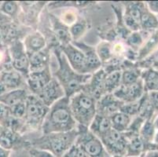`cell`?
<instances>
[{
  "mask_svg": "<svg viewBox=\"0 0 158 157\" xmlns=\"http://www.w3.org/2000/svg\"><path fill=\"white\" fill-rule=\"evenodd\" d=\"M21 13L18 17V23L32 28L39 23L40 12L47 5L46 2H19Z\"/></svg>",
  "mask_w": 158,
  "mask_h": 157,
  "instance_id": "obj_9",
  "label": "cell"
},
{
  "mask_svg": "<svg viewBox=\"0 0 158 157\" xmlns=\"http://www.w3.org/2000/svg\"><path fill=\"white\" fill-rule=\"evenodd\" d=\"M73 45L82 50L85 56L87 74L92 75L102 68V64L98 56L95 47L87 45L83 42H72Z\"/></svg>",
  "mask_w": 158,
  "mask_h": 157,
  "instance_id": "obj_18",
  "label": "cell"
},
{
  "mask_svg": "<svg viewBox=\"0 0 158 157\" xmlns=\"http://www.w3.org/2000/svg\"><path fill=\"white\" fill-rule=\"evenodd\" d=\"M10 116V113L9 107L0 102V124L3 127Z\"/></svg>",
  "mask_w": 158,
  "mask_h": 157,
  "instance_id": "obj_40",
  "label": "cell"
},
{
  "mask_svg": "<svg viewBox=\"0 0 158 157\" xmlns=\"http://www.w3.org/2000/svg\"><path fill=\"white\" fill-rule=\"evenodd\" d=\"M0 82L5 86L7 92L18 89L27 88L25 79L21 73L14 70L12 66L5 68L1 71Z\"/></svg>",
  "mask_w": 158,
  "mask_h": 157,
  "instance_id": "obj_16",
  "label": "cell"
},
{
  "mask_svg": "<svg viewBox=\"0 0 158 157\" xmlns=\"http://www.w3.org/2000/svg\"><path fill=\"white\" fill-rule=\"evenodd\" d=\"M54 77L51 67L45 68L41 70L30 72L26 79L27 88L30 93L38 95L44 86Z\"/></svg>",
  "mask_w": 158,
  "mask_h": 157,
  "instance_id": "obj_13",
  "label": "cell"
},
{
  "mask_svg": "<svg viewBox=\"0 0 158 157\" xmlns=\"http://www.w3.org/2000/svg\"><path fill=\"white\" fill-rule=\"evenodd\" d=\"M110 119L113 129L116 130L120 133H124L128 128L132 118L126 115L125 113L119 111L110 116Z\"/></svg>",
  "mask_w": 158,
  "mask_h": 157,
  "instance_id": "obj_30",
  "label": "cell"
},
{
  "mask_svg": "<svg viewBox=\"0 0 158 157\" xmlns=\"http://www.w3.org/2000/svg\"><path fill=\"white\" fill-rule=\"evenodd\" d=\"M3 130H4V127L2 126V125L0 124V138H1V136H2Z\"/></svg>",
  "mask_w": 158,
  "mask_h": 157,
  "instance_id": "obj_49",
  "label": "cell"
},
{
  "mask_svg": "<svg viewBox=\"0 0 158 157\" xmlns=\"http://www.w3.org/2000/svg\"><path fill=\"white\" fill-rule=\"evenodd\" d=\"M146 93L142 79H139L136 83L130 85L121 84L113 92L116 98L123 103H131L138 101Z\"/></svg>",
  "mask_w": 158,
  "mask_h": 157,
  "instance_id": "obj_11",
  "label": "cell"
},
{
  "mask_svg": "<svg viewBox=\"0 0 158 157\" xmlns=\"http://www.w3.org/2000/svg\"><path fill=\"white\" fill-rule=\"evenodd\" d=\"M27 54H34L44 50L47 47V39L40 31H31L22 40Z\"/></svg>",
  "mask_w": 158,
  "mask_h": 157,
  "instance_id": "obj_21",
  "label": "cell"
},
{
  "mask_svg": "<svg viewBox=\"0 0 158 157\" xmlns=\"http://www.w3.org/2000/svg\"><path fill=\"white\" fill-rule=\"evenodd\" d=\"M72 9L73 8H67V10L62 13L61 17H59V19L69 27L74 24L79 17L77 11H74Z\"/></svg>",
  "mask_w": 158,
  "mask_h": 157,
  "instance_id": "obj_37",
  "label": "cell"
},
{
  "mask_svg": "<svg viewBox=\"0 0 158 157\" xmlns=\"http://www.w3.org/2000/svg\"><path fill=\"white\" fill-rule=\"evenodd\" d=\"M12 151L4 149L3 147L0 146V157H10Z\"/></svg>",
  "mask_w": 158,
  "mask_h": 157,
  "instance_id": "obj_45",
  "label": "cell"
},
{
  "mask_svg": "<svg viewBox=\"0 0 158 157\" xmlns=\"http://www.w3.org/2000/svg\"><path fill=\"white\" fill-rule=\"evenodd\" d=\"M140 28L143 31L149 32H153L158 29V16L150 12L146 6V4L141 15Z\"/></svg>",
  "mask_w": 158,
  "mask_h": 157,
  "instance_id": "obj_28",
  "label": "cell"
},
{
  "mask_svg": "<svg viewBox=\"0 0 158 157\" xmlns=\"http://www.w3.org/2000/svg\"><path fill=\"white\" fill-rule=\"evenodd\" d=\"M0 12L12 21L18 23V17L21 13V7L18 2L4 1L0 4Z\"/></svg>",
  "mask_w": 158,
  "mask_h": 157,
  "instance_id": "obj_31",
  "label": "cell"
},
{
  "mask_svg": "<svg viewBox=\"0 0 158 157\" xmlns=\"http://www.w3.org/2000/svg\"><path fill=\"white\" fill-rule=\"evenodd\" d=\"M141 79L144 85L145 91L147 93L158 91V70L143 69L141 73Z\"/></svg>",
  "mask_w": 158,
  "mask_h": 157,
  "instance_id": "obj_26",
  "label": "cell"
},
{
  "mask_svg": "<svg viewBox=\"0 0 158 157\" xmlns=\"http://www.w3.org/2000/svg\"><path fill=\"white\" fill-rule=\"evenodd\" d=\"M123 102L115 97L113 93H106L97 101V114L110 117L120 111Z\"/></svg>",
  "mask_w": 158,
  "mask_h": 157,
  "instance_id": "obj_19",
  "label": "cell"
},
{
  "mask_svg": "<svg viewBox=\"0 0 158 157\" xmlns=\"http://www.w3.org/2000/svg\"><path fill=\"white\" fill-rule=\"evenodd\" d=\"M95 3L94 2L88 1H73V2H52L47 3L48 9L55 10L56 8H78V7H86Z\"/></svg>",
  "mask_w": 158,
  "mask_h": 157,
  "instance_id": "obj_36",
  "label": "cell"
},
{
  "mask_svg": "<svg viewBox=\"0 0 158 157\" xmlns=\"http://www.w3.org/2000/svg\"><path fill=\"white\" fill-rule=\"evenodd\" d=\"M158 50V29L155 30L138 51L137 61L143 60Z\"/></svg>",
  "mask_w": 158,
  "mask_h": 157,
  "instance_id": "obj_25",
  "label": "cell"
},
{
  "mask_svg": "<svg viewBox=\"0 0 158 157\" xmlns=\"http://www.w3.org/2000/svg\"><path fill=\"white\" fill-rule=\"evenodd\" d=\"M149 98L155 111V114L158 113V91L148 93Z\"/></svg>",
  "mask_w": 158,
  "mask_h": 157,
  "instance_id": "obj_43",
  "label": "cell"
},
{
  "mask_svg": "<svg viewBox=\"0 0 158 157\" xmlns=\"http://www.w3.org/2000/svg\"><path fill=\"white\" fill-rule=\"evenodd\" d=\"M51 49L47 47L44 50L28 55L30 63V72L51 67Z\"/></svg>",
  "mask_w": 158,
  "mask_h": 157,
  "instance_id": "obj_22",
  "label": "cell"
},
{
  "mask_svg": "<svg viewBox=\"0 0 158 157\" xmlns=\"http://www.w3.org/2000/svg\"><path fill=\"white\" fill-rule=\"evenodd\" d=\"M47 107H51L55 102L65 97V93L59 82L53 77L43 90L36 95Z\"/></svg>",
  "mask_w": 158,
  "mask_h": 157,
  "instance_id": "obj_15",
  "label": "cell"
},
{
  "mask_svg": "<svg viewBox=\"0 0 158 157\" xmlns=\"http://www.w3.org/2000/svg\"><path fill=\"white\" fill-rule=\"evenodd\" d=\"M100 140L109 155L125 156L127 140L123 133H120L112 128Z\"/></svg>",
  "mask_w": 158,
  "mask_h": 157,
  "instance_id": "obj_8",
  "label": "cell"
},
{
  "mask_svg": "<svg viewBox=\"0 0 158 157\" xmlns=\"http://www.w3.org/2000/svg\"><path fill=\"white\" fill-rule=\"evenodd\" d=\"M143 157H158V149L148 151L143 155Z\"/></svg>",
  "mask_w": 158,
  "mask_h": 157,
  "instance_id": "obj_46",
  "label": "cell"
},
{
  "mask_svg": "<svg viewBox=\"0 0 158 157\" xmlns=\"http://www.w3.org/2000/svg\"><path fill=\"white\" fill-rule=\"evenodd\" d=\"M88 29V21L84 17L79 16L77 21L69 27V32L73 42L79 41L80 39L87 32Z\"/></svg>",
  "mask_w": 158,
  "mask_h": 157,
  "instance_id": "obj_32",
  "label": "cell"
},
{
  "mask_svg": "<svg viewBox=\"0 0 158 157\" xmlns=\"http://www.w3.org/2000/svg\"><path fill=\"white\" fill-rule=\"evenodd\" d=\"M10 116L18 119H24L25 115V103H21L9 107Z\"/></svg>",
  "mask_w": 158,
  "mask_h": 157,
  "instance_id": "obj_39",
  "label": "cell"
},
{
  "mask_svg": "<svg viewBox=\"0 0 158 157\" xmlns=\"http://www.w3.org/2000/svg\"><path fill=\"white\" fill-rule=\"evenodd\" d=\"M98 56L101 60L102 66L114 60V54L113 50V43L103 40L98 44L95 47Z\"/></svg>",
  "mask_w": 158,
  "mask_h": 157,
  "instance_id": "obj_29",
  "label": "cell"
},
{
  "mask_svg": "<svg viewBox=\"0 0 158 157\" xmlns=\"http://www.w3.org/2000/svg\"><path fill=\"white\" fill-rule=\"evenodd\" d=\"M156 130L153 124V121L151 119H147L144 122L139 131V136L146 143H152L153 142Z\"/></svg>",
  "mask_w": 158,
  "mask_h": 157,
  "instance_id": "obj_35",
  "label": "cell"
},
{
  "mask_svg": "<svg viewBox=\"0 0 158 157\" xmlns=\"http://www.w3.org/2000/svg\"><path fill=\"white\" fill-rule=\"evenodd\" d=\"M139 101L135 102H131V103H123V105L120 108V112L125 113L126 115L131 118L138 116L139 109Z\"/></svg>",
  "mask_w": 158,
  "mask_h": 157,
  "instance_id": "obj_38",
  "label": "cell"
},
{
  "mask_svg": "<svg viewBox=\"0 0 158 157\" xmlns=\"http://www.w3.org/2000/svg\"><path fill=\"white\" fill-rule=\"evenodd\" d=\"M69 105V98L64 97L57 101L49 109L43 123L42 134L69 132L77 129Z\"/></svg>",
  "mask_w": 158,
  "mask_h": 157,
  "instance_id": "obj_2",
  "label": "cell"
},
{
  "mask_svg": "<svg viewBox=\"0 0 158 157\" xmlns=\"http://www.w3.org/2000/svg\"><path fill=\"white\" fill-rule=\"evenodd\" d=\"M106 76V73L102 68L100 70L91 75L89 81L84 86L83 91L91 95L97 101L101 98L103 95L106 94L104 86Z\"/></svg>",
  "mask_w": 158,
  "mask_h": 157,
  "instance_id": "obj_20",
  "label": "cell"
},
{
  "mask_svg": "<svg viewBox=\"0 0 158 157\" xmlns=\"http://www.w3.org/2000/svg\"><path fill=\"white\" fill-rule=\"evenodd\" d=\"M88 129L91 133L94 134L99 139H101L106 134H107L112 129L110 117L96 114L92 123L89 126Z\"/></svg>",
  "mask_w": 158,
  "mask_h": 157,
  "instance_id": "obj_24",
  "label": "cell"
},
{
  "mask_svg": "<svg viewBox=\"0 0 158 157\" xmlns=\"http://www.w3.org/2000/svg\"><path fill=\"white\" fill-rule=\"evenodd\" d=\"M55 56L57 63V69L54 76L59 82L65 93V97H71L75 93L82 91L84 87L91 77V75L80 74L75 72L69 64L59 47H56L51 50Z\"/></svg>",
  "mask_w": 158,
  "mask_h": 157,
  "instance_id": "obj_1",
  "label": "cell"
},
{
  "mask_svg": "<svg viewBox=\"0 0 158 157\" xmlns=\"http://www.w3.org/2000/svg\"><path fill=\"white\" fill-rule=\"evenodd\" d=\"M77 140L75 145L81 149L88 157H107L102 142L98 137L90 132L88 127L80 126H77Z\"/></svg>",
  "mask_w": 158,
  "mask_h": 157,
  "instance_id": "obj_6",
  "label": "cell"
},
{
  "mask_svg": "<svg viewBox=\"0 0 158 157\" xmlns=\"http://www.w3.org/2000/svg\"><path fill=\"white\" fill-rule=\"evenodd\" d=\"M146 4L150 12L158 16V1H147Z\"/></svg>",
  "mask_w": 158,
  "mask_h": 157,
  "instance_id": "obj_44",
  "label": "cell"
},
{
  "mask_svg": "<svg viewBox=\"0 0 158 157\" xmlns=\"http://www.w3.org/2000/svg\"><path fill=\"white\" fill-rule=\"evenodd\" d=\"M152 32L149 31H143V30H139L136 31H131L128 36L124 41V43L126 44L128 48L132 50L133 51L138 53L139 49L142 47L143 43H145L148 37L151 35Z\"/></svg>",
  "mask_w": 158,
  "mask_h": 157,
  "instance_id": "obj_27",
  "label": "cell"
},
{
  "mask_svg": "<svg viewBox=\"0 0 158 157\" xmlns=\"http://www.w3.org/2000/svg\"><path fill=\"white\" fill-rule=\"evenodd\" d=\"M8 50L13 68L21 73L26 80L30 72V63L22 40L13 42L8 46Z\"/></svg>",
  "mask_w": 158,
  "mask_h": 157,
  "instance_id": "obj_7",
  "label": "cell"
},
{
  "mask_svg": "<svg viewBox=\"0 0 158 157\" xmlns=\"http://www.w3.org/2000/svg\"><path fill=\"white\" fill-rule=\"evenodd\" d=\"M28 152H29L30 157H57L48 151L33 149V148L30 149L28 150Z\"/></svg>",
  "mask_w": 158,
  "mask_h": 157,
  "instance_id": "obj_42",
  "label": "cell"
},
{
  "mask_svg": "<svg viewBox=\"0 0 158 157\" xmlns=\"http://www.w3.org/2000/svg\"><path fill=\"white\" fill-rule=\"evenodd\" d=\"M49 109L50 108L44 105L36 95L29 93L25 101L23 134L24 135L28 132L41 130Z\"/></svg>",
  "mask_w": 158,
  "mask_h": 157,
  "instance_id": "obj_5",
  "label": "cell"
},
{
  "mask_svg": "<svg viewBox=\"0 0 158 157\" xmlns=\"http://www.w3.org/2000/svg\"><path fill=\"white\" fill-rule=\"evenodd\" d=\"M29 93V91L27 88L10 90L0 97V102L8 107H12L18 104L25 103Z\"/></svg>",
  "mask_w": 158,
  "mask_h": 157,
  "instance_id": "obj_23",
  "label": "cell"
},
{
  "mask_svg": "<svg viewBox=\"0 0 158 157\" xmlns=\"http://www.w3.org/2000/svg\"><path fill=\"white\" fill-rule=\"evenodd\" d=\"M7 92L6 89L5 88V86H3V84H2L1 82H0V97L1 96H2V95L4 94V93H6Z\"/></svg>",
  "mask_w": 158,
  "mask_h": 157,
  "instance_id": "obj_48",
  "label": "cell"
},
{
  "mask_svg": "<svg viewBox=\"0 0 158 157\" xmlns=\"http://www.w3.org/2000/svg\"><path fill=\"white\" fill-rule=\"evenodd\" d=\"M77 129L69 132L42 134L30 141L31 149L48 151L57 157H62L76 143Z\"/></svg>",
  "mask_w": 158,
  "mask_h": 157,
  "instance_id": "obj_3",
  "label": "cell"
},
{
  "mask_svg": "<svg viewBox=\"0 0 158 157\" xmlns=\"http://www.w3.org/2000/svg\"><path fill=\"white\" fill-rule=\"evenodd\" d=\"M60 49L75 72L80 74H87L85 56L81 50L72 43L65 46H60Z\"/></svg>",
  "mask_w": 158,
  "mask_h": 157,
  "instance_id": "obj_12",
  "label": "cell"
},
{
  "mask_svg": "<svg viewBox=\"0 0 158 157\" xmlns=\"http://www.w3.org/2000/svg\"><path fill=\"white\" fill-rule=\"evenodd\" d=\"M152 121H153V124L156 131V130H158V113L154 115V116L152 118Z\"/></svg>",
  "mask_w": 158,
  "mask_h": 157,
  "instance_id": "obj_47",
  "label": "cell"
},
{
  "mask_svg": "<svg viewBox=\"0 0 158 157\" xmlns=\"http://www.w3.org/2000/svg\"><path fill=\"white\" fill-rule=\"evenodd\" d=\"M62 157H88L77 145H74Z\"/></svg>",
  "mask_w": 158,
  "mask_h": 157,
  "instance_id": "obj_41",
  "label": "cell"
},
{
  "mask_svg": "<svg viewBox=\"0 0 158 157\" xmlns=\"http://www.w3.org/2000/svg\"><path fill=\"white\" fill-rule=\"evenodd\" d=\"M121 85V70H116L110 73H106L105 78V92L113 93Z\"/></svg>",
  "mask_w": 158,
  "mask_h": 157,
  "instance_id": "obj_33",
  "label": "cell"
},
{
  "mask_svg": "<svg viewBox=\"0 0 158 157\" xmlns=\"http://www.w3.org/2000/svg\"><path fill=\"white\" fill-rule=\"evenodd\" d=\"M49 22L51 26V32L54 35L60 46H65L73 42L69 32V27L64 24L59 17L48 13Z\"/></svg>",
  "mask_w": 158,
  "mask_h": 157,
  "instance_id": "obj_17",
  "label": "cell"
},
{
  "mask_svg": "<svg viewBox=\"0 0 158 157\" xmlns=\"http://www.w3.org/2000/svg\"><path fill=\"white\" fill-rule=\"evenodd\" d=\"M0 146L10 151H19L21 149L28 151L31 149L30 141L24 135L5 127L0 138Z\"/></svg>",
  "mask_w": 158,
  "mask_h": 157,
  "instance_id": "obj_10",
  "label": "cell"
},
{
  "mask_svg": "<svg viewBox=\"0 0 158 157\" xmlns=\"http://www.w3.org/2000/svg\"><path fill=\"white\" fill-rule=\"evenodd\" d=\"M139 109L138 116L144 119L145 120L151 119L154 116L155 111L153 105H152L151 102L149 101V95H148L147 92H146L143 97L139 99Z\"/></svg>",
  "mask_w": 158,
  "mask_h": 157,
  "instance_id": "obj_34",
  "label": "cell"
},
{
  "mask_svg": "<svg viewBox=\"0 0 158 157\" xmlns=\"http://www.w3.org/2000/svg\"><path fill=\"white\" fill-rule=\"evenodd\" d=\"M1 71H2V68H0V72H1Z\"/></svg>",
  "mask_w": 158,
  "mask_h": 157,
  "instance_id": "obj_50",
  "label": "cell"
},
{
  "mask_svg": "<svg viewBox=\"0 0 158 157\" xmlns=\"http://www.w3.org/2000/svg\"><path fill=\"white\" fill-rule=\"evenodd\" d=\"M96 105L97 100L83 90L69 97L72 114L80 126L89 127L97 114Z\"/></svg>",
  "mask_w": 158,
  "mask_h": 157,
  "instance_id": "obj_4",
  "label": "cell"
},
{
  "mask_svg": "<svg viewBox=\"0 0 158 157\" xmlns=\"http://www.w3.org/2000/svg\"><path fill=\"white\" fill-rule=\"evenodd\" d=\"M146 6L145 2H126L125 10L123 14V20L126 27L131 31L141 30L140 19L143 8Z\"/></svg>",
  "mask_w": 158,
  "mask_h": 157,
  "instance_id": "obj_14",
  "label": "cell"
}]
</instances>
